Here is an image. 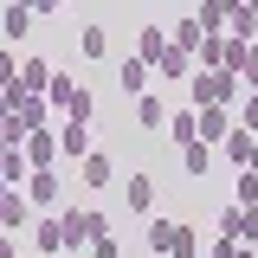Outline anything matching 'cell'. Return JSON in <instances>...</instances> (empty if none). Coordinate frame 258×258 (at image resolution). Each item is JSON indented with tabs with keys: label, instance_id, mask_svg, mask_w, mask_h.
Here are the masks:
<instances>
[{
	"label": "cell",
	"instance_id": "cell-1",
	"mask_svg": "<svg viewBox=\"0 0 258 258\" xmlns=\"http://www.w3.org/2000/svg\"><path fill=\"white\" fill-rule=\"evenodd\" d=\"M58 226H64V258H78L84 245L110 239V220H103V213H78V207H64V213H58Z\"/></svg>",
	"mask_w": 258,
	"mask_h": 258
},
{
	"label": "cell",
	"instance_id": "cell-2",
	"mask_svg": "<svg viewBox=\"0 0 258 258\" xmlns=\"http://www.w3.org/2000/svg\"><path fill=\"white\" fill-rule=\"evenodd\" d=\"M149 245H155L161 258H194V252H200V239H194L181 220H155V226H149Z\"/></svg>",
	"mask_w": 258,
	"mask_h": 258
},
{
	"label": "cell",
	"instance_id": "cell-3",
	"mask_svg": "<svg viewBox=\"0 0 258 258\" xmlns=\"http://www.w3.org/2000/svg\"><path fill=\"white\" fill-rule=\"evenodd\" d=\"M232 110H200V142H207V149H226V142H232Z\"/></svg>",
	"mask_w": 258,
	"mask_h": 258
},
{
	"label": "cell",
	"instance_id": "cell-4",
	"mask_svg": "<svg viewBox=\"0 0 258 258\" xmlns=\"http://www.w3.org/2000/svg\"><path fill=\"white\" fill-rule=\"evenodd\" d=\"M149 78H155V64H142V58H123V64H116V84H123V97H136V103L149 97Z\"/></svg>",
	"mask_w": 258,
	"mask_h": 258
},
{
	"label": "cell",
	"instance_id": "cell-5",
	"mask_svg": "<svg viewBox=\"0 0 258 258\" xmlns=\"http://www.w3.org/2000/svg\"><path fill=\"white\" fill-rule=\"evenodd\" d=\"M26 200H32L26 187H7V194H0V232H7V239L26 226Z\"/></svg>",
	"mask_w": 258,
	"mask_h": 258
},
{
	"label": "cell",
	"instance_id": "cell-6",
	"mask_svg": "<svg viewBox=\"0 0 258 258\" xmlns=\"http://www.w3.org/2000/svg\"><path fill=\"white\" fill-rule=\"evenodd\" d=\"M168 45H174V32H168V26H142V32H136V58H142V64H161Z\"/></svg>",
	"mask_w": 258,
	"mask_h": 258
},
{
	"label": "cell",
	"instance_id": "cell-7",
	"mask_svg": "<svg viewBox=\"0 0 258 258\" xmlns=\"http://www.w3.org/2000/svg\"><path fill=\"white\" fill-rule=\"evenodd\" d=\"M32 20H39V13H32L26 0H13V7L0 13V39H7V45H20V39H26V26H32Z\"/></svg>",
	"mask_w": 258,
	"mask_h": 258
},
{
	"label": "cell",
	"instance_id": "cell-8",
	"mask_svg": "<svg viewBox=\"0 0 258 258\" xmlns=\"http://www.w3.org/2000/svg\"><path fill=\"white\" fill-rule=\"evenodd\" d=\"M168 136H174V149H194V142H200V110L181 103V110L168 116Z\"/></svg>",
	"mask_w": 258,
	"mask_h": 258
},
{
	"label": "cell",
	"instance_id": "cell-9",
	"mask_svg": "<svg viewBox=\"0 0 258 258\" xmlns=\"http://www.w3.org/2000/svg\"><path fill=\"white\" fill-rule=\"evenodd\" d=\"M78 181H84V187H110V181H116V161L97 149L91 161H78Z\"/></svg>",
	"mask_w": 258,
	"mask_h": 258
},
{
	"label": "cell",
	"instance_id": "cell-10",
	"mask_svg": "<svg viewBox=\"0 0 258 258\" xmlns=\"http://www.w3.org/2000/svg\"><path fill=\"white\" fill-rule=\"evenodd\" d=\"M52 78H58V71H52L45 58H26V64H20V78H13V84H26L32 97H45V91H52Z\"/></svg>",
	"mask_w": 258,
	"mask_h": 258
},
{
	"label": "cell",
	"instance_id": "cell-11",
	"mask_svg": "<svg viewBox=\"0 0 258 258\" xmlns=\"http://www.w3.org/2000/svg\"><path fill=\"white\" fill-rule=\"evenodd\" d=\"M64 155V142H58V136H52V129H39V136H32V142H26V161H32V168H52V161H58Z\"/></svg>",
	"mask_w": 258,
	"mask_h": 258
},
{
	"label": "cell",
	"instance_id": "cell-12",
	"mask_svg": "<svg viewBox=\"0 0 258 258\" xmlns=\"http://www.w3.org/2000/svg\"><path fill=\"white\" fill-rule=\"evenodd\" d=\"M32 245H39L45 258H64V226H58V213H52V220H39V226H32Z\"/></svg>",
	"mask_w": 258,
	"mask_h": 258
},
{
	"label": "cell",
	"instance_id": "cell-13",
	"mask_svg": "<svg viewBox=\"0 0 258 258\" xmlns=\"http://www.w3.org/2000/svg\"><path fill=\"white\" fill-rule=\"evenodd\" d=\"M226 39H239V45H258V7H232V20H226Z\"/></svg>",
	"mask_w": 258,
	"mask_h": 258
},
{
	"label": "cell",
	"instance_id": "cell-14",
	"mask_svg": "<svg viewBox=\"0 0 258 258\" xmlns=\"http://www.w3.org/2000/svg\"><path fill=\"white\" fill-rule=\"evenodd\" d=\"M200 64H194V52H181V45H168L161 52V64H155V78H194Z\"/></svg>",
	"mask_w": 258,
	"mask_h": 258
},
{
	"label": "cell",
	"instance_id": "cell-15",
	"mask_svg": "<svg viewBox=\"0 0 258 258\" xmlns=\"http://www.w3.org/2000/svg\"><path fill=\"white\" fill-rule=\"evenodd\" d=\"M26 194H32V207H52V200H58V174H52V168H32Z\"/></svg>",
	"mask_w": 258,
	"mask_h": 258
},
{
	"label": "cell",
	"instance_id": "cell-16",
	"mask_svg": "<svg viewBox=\"0 0 258 258\" xmlns=\"http://www.w3.org/2000/svg\"><path fill=\"white\" fill-rule=\"evenodd\" d=\"M58 142H64V155H71V161H91V155H97V149H91V129H78V123H64Z\"/></svg>",
	"mask_w": 258,
	"mask_h": 258
},
{
	"label": "cell",
	"instance_id": "cell-17",
	"mask_svg": "<svg viewBox=\"0 0 258 258\" xmlns=\"http://www.w3.org/2000/svg\"><path fill=\"white\" fill-rule=\"evenodd\" d=\"M78 91H84V84H78V78H64V71H58V78H52V91H45V103H52V110L64 116V110L78 103Z\"/></svg>",
	"mask_w": 258,
	"mask_h": 258
},
{
	"label": "cell",
	"instance_id": "cell-18",
	"mask_svg": "<svg viewBox=\"0 0 258 258\" xmlns=\"http://www.w3.org/2000/svg\"><path fill=\"white\" fill-rule=\"evenodd\" d=\"M0 181H7V187H26L32 174H26V149H7V155H0Z\"/></svg>",
	"mask_w": 258,
	"mask_h": 258
},
{
	"label": "cell",
	"instance_id": "cell-19",
	"mask_svg": "<svg viewBox=\"0 0 258 258\" xmlns=\"http://www.w3.org/2000/svg\"><path fill=\"white\" fill-rule=\"evenodd\" d=\"M168 116H174V110H168L161 97H142V103H136V123L142 129H168Z\"/></svg>",
	"mask_w": 258,
	"mask_h": 258
},
{
	"label": "cell",
	"instance_id": "cell-20",
	"mask_svg": "<svg viewBox=\"0 0 258 258\" xmlns=\"http://www.w3.org/2000/svg\"><path fill=\"white\" fill-rule=\"evenodd\" d=\"M174 45H181V52H194V58H200V45H207V32H200V20H181V26H174Z\"/></svg>",
	"mask_w": 258,
	"mask_h": 258
},
{
	"label": "cell",
	"instance_id": "cell-21",
	"mask_svg": "<svg viewBox=\"0 0 258 258\" xmlns=\"http://www.w3.org/2000/svg\"><path fill=\"white\" fill-rule=\"evenodd\" d=\"M149 200H155V181L149 174H129V213H149Z\"/></svg>",
	"mask_w": 258,
	"mask_h": 258
},
{
	"label": "cell",
	"instance_id": "cell-22",
	"mask_svg": "<svg viewBox=\"0 0 258 258\" xmlns=\"http://www.w3.org/2000/svg\"><path fill=\"white\" fill-rule=\"evenodd\" d=\"M78 52H84V58H103V52H110L103 26H84V32H78Z\"/></svg>",
	"mask_w": 258,
	"mask_h": 258
},
{
	"label": "cell",
	"instance_id": "cell-23",
	"mask_svg": "<svg viewBox=\"0 0 258 258\" xmlns=\"http://www.w3.org/2000/svg\"><path fill=\"white\" fill-rule=\"evenodd\" d=\"M181 168H187V174H207V168H213V149H207V142L181 149Z\"/></svg>",
	"mask_w": 258,
	"mask_h": 258
},
{
	"label": "cell",
	"instance_id": "cell-24",
	"mask_svg": "<svg viewBox=\"0 0 258 258\" xmlns=\"http://www.w3.org/2000/svg\"><path fill=\"white\" fill-rule=\"evenodd\" d=\"M232 116H239V129H245V136H258V91H245V103H239Z\"/></svg>",
	"mask_w": 258,
	"mask_h": 258
},
{
	"label": "cell",
	"instance_id": "cell-25",
	"mask_svg": "<svg viewBox=\"0 0 258 258\" xmlns=\"http://www.w3.org/2000/svg\"><path fill=\"white\" fill-rule=\"evenodd\" d=\"M91 116H97V103H91V91H78V103L64 110V123H78V129H84V123H91Z\"/></svg>",
	"mask_w": 258,
	"mask_h": 258
},
{
	"label": "cell",
	"instance_id": "cell-26",
	"mask_svg": "<svg viewBox=\"0 0 258 258\" xmlns=\"http://www.w3.org/2000/svg\"><path fill=\"white\" fill-rule=\"evenodd\" d=\"M232 200H239V207H258V174H239V181H232Z\"/></svg>",
	"mask_w": 258,
	"mask_h": 258
},
{
	"label": "cell",
	"instance_id": "cell-27",
	"mask_svg": "<svg viewBox=\"0 0 258 258\" xmlns=\"http://www.w3.org/2000/svg\"><path fill=\"white\" fill-rule=\"evenodd\" d=\"M245 220H239V245H258V207H239Z\"/></svg>",
	"mask_w": 258,
	"mask_h": 258
},
{
	"label": "cell",
	"instance_id": "cell-28",
	"mask_svg": "<svg viewBox=\"0 0 258 258\" xmlns=\"http://www.w3.org/2000/svg\"><path fill=\"white\" fill-rule=\"evenodd\" d=\"M213 258H258L252 245H239V239H213Z\"/></svg>",
	"mask_w": 258,
	"mask_h": 258
},
{
	"label": "cell",
	"instance_id": "cell-29",
	"mask_svg": "<svg viewBox=\"0 0 258 258\" xmlns=\"http://www.w3.org/2000/svg\"><path fill=\"white\" fill-rule=\"evenodd\" d=\"M239 220H245L239 207H220V239H239Z\"/></svg>",
	"mask_w": 258,
	"mask_h": 258
},
{
	"label": "cell",
	"instance_id": "cell-30",
	"mask_svg": "<svg viewBox=\"0 0 258 258\" xmlns=\"http://www.w3.org/2000/svg\"><path fill=\"white\" fill-rule=\"evenodd\" d=\"M239 84H245V91H258V45L245 52V71H239Z\"/></svg>",
	"mask_w": 258,
	"mask_h": 258
},
{
	"label": "cell",
	"instance_id": "cell-31",
	"mask_svg": "<svg viewBox=\"0 0 258 258\" xmlns=\"http://www.w3.org/2000/svg\"><path fill=\"white\" fill-rule=\"evenodd\" d=\"M91 258H123V245H116V232H110V239H97V245H91Z\"/></svg>",
	"mask_w": 258,
	"mask_h": 258
},
{
	"label": "cell",
	"instance_id": "cell-32",
	"mask_svg": "<svg viewBox=\"0 0 258 258\" xmlns=\"http://www.w3.org/2000/svg\"><path fill=\"white\" fill-rule=\"evenodd\" d=\"M0 258H20V245H13V239H0Z\"/></svg>",
	"mask_w": 258,
	"mask_h": 258
}]
</instances>
